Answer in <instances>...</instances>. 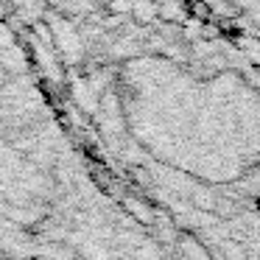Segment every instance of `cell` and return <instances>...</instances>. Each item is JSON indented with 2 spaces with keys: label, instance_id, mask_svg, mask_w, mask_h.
Wrapping results in <instances>:
<instances>
[{
  "label": "cell",
  "instance_id": "cell-2",
  "mask_svg": "<svg viewBox=\"0 0 260 260\" xmlns=\"http://www.w3.org/2000/svg\"><path fill=\"white\" fill-rule=\"evenodd\" d=\"M157 14H162L171 23H182L185 20V12H182L179 0H162V3H157Z\"/></svg>",
  "mask_w": 260,
  "mask_h": 260
},
{
  "label": "cell",
  "instance_id": "cell-1",
  "mask_svg": "<svg viewBox=\"0 0 260 260\" xmlns=\"http://www.w3.org/2000/svg\"><path fill=\"white\" fill-rule=\"evenodd\" d=\"M129 12L135 14V20H137L140 25H146L148 20L157 17V3H154V0H135Z\"/></svg>",
  "mask_w": 260,
  "mask_h": 260
}]
</instances>
